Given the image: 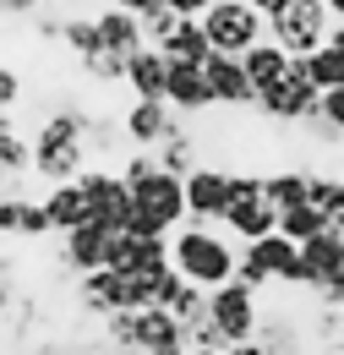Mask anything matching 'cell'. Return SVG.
Returning a JSON list of instances; mask_svg holds the SVG:
<instances>
[{"label":"cell","instance_id":"cell-1","mask_svg":"<svg viewBox=\"0 0 344 355\" xmlns=\"http://www.w3.org/2000/svg\"><path fill=\"white\" fill-rule=\"evenodd\" d=\"M235 257H241V246L214 230V224H175L170 230V268L186 279V284H197V290H218V284H230L235 279Z\"/></svg>","mask_w":344,"mask_h":355},{"label":"cell","instance_id":"cell-12","mask_svg":"<svg viewBox=\"0 0 344 355\" xmlns=\"http://www.w3.org/2000/svg\"><path fill=\"white\" fill-rule=\"evenodd\" d=\"M339 268H344V241L334 230H322L317 241L295 246V279H290V290H317V284L334 279Z\"/></svg>","mask_w":344,"mask_h":355},{"label":"cell","instance_id":"cell-3","mask_svg":"<svg viewBox=\"0 0 344 355\" xmlns=\"http://www.w3.org/2000/svg\"><path fill=\"white\" fill-rule=\"evenodd\" d=\"M235 279H241L246 290H257V295L273 290V284L290 290V279H295V241H284L279 230L262 235V241H246L241 257H235Z\"/></svg>","mask_w":344,"mask_h":355},{"label":"cell","instance_id":"cell-26","mask_svg":"<svg viewBox=\"0 0 344 355\" xmlns=\"http://www.w3.org/2000/svg\"><path fill=\"white\" fill-rule=\"evenodd\" d=\"M306 180H311V170H273V175H262V202H268L273 214L301 208L306 202Z\"/></svg>","mask_w":344,"mask_h":355},{"label":"cell","instance_id":"cell-36","mask_svg":"<svg viewBox=\"0 0 344 355\" xmlns=\"http://www.w3.org/2000/svg\"><path fill=\"white\" fill-rule=\"evenodd\" d=\"M126 230H131V235H170V230H164V224L153 219V214H142V208H131V219H126Z\"/></svg>","mask_w":344,"mask_h":355},{"label":"cell","instance_id":"cell-9","mask_svg":"<svg viewBox=\"0 0 344 355\" xmlns=\"http://www.w3.org/2000/svg\"><path fill=\"white\" fill-rule=\"evenodd\" d=\"M175 126H180V115H175L164 98H131L126 110H121V142L126 148H148L153 153Z\"/></svg>","mask_w":344,"mask_h":355},{"label":"cell","instance_id":"cell-41","mask_svg":"<svg viewBox=\"0 0 344 355\" xmlns=\"http://www.w3.org/2000/svg\"><path fill=\"white\" fill-rule=\"evenodd\" d=\"M0 11H39L33 0H0Z\"/></svg>","mask_w":344,"mask_h":355},{"label":"cell","instance_id":"cell-32","mask_svg":"<svg viewBox=\"0 0 344 355\" xmlns=\"http://www.w3.org/2000/svg\"><path fill=\"white\" fill-rule=\"evenodd\" d=\"M301 126H306V132H311V142H317V148H339V142H344V132H339V126H334V121H322L317 110L306 115Z\"/></svg>","mask_w":344,"mask_h":355},{"label":"cell","instance_id":"cell-34","mask_svg":"<svg viewBox=\"0 0 344 355\" xmlns=\"http://www.w3.org/2000/svg\"><path fill=\"white\" fill-rule=\"evenodd\" d=\"M17 104H22V77H17L11 66H0V110L17 115Z\"/></svg>","mask_w":344,"mask_h":355},{"label":"cell","instance_id":"cell-30","mask_svg":"<svg viewBox=\"0 0 344 355\" xmlns=\"http://www.w3.org/2000/svg\"><path fill=\"white\" fill-rule=\"evenodd\" d=\"M77 71H83L87 83H121V71H126V60L121 55H110V49H93V55H77Z\"/></svg>","mask_w":344,"mask_h":355},{"label":"cell","instance_id":"cell-33","mask_svg":"<svg viewBox=\"0 0 344 355\" xmlns=\"http://www.w3.org/2000/svg\"><path fill=\"white\" fill-rule=\"evenodd\" d=\"M317 115L322 121H334L344 132V88H328V93H317Z\"/></svg>","mask_w":344,"mask_h":355},{"label":"cell","instance_id":"cell-4","mask_svg":"<svg viewBox=\"0 0 344 355\" xmlns=\"http://www.w3.org/2000/svg\"><path fill=\"white\" fill-rule=\"evenodd\" d=\"M252 110H257L262 121H273V126H301L306 115L317 110V83L306 77V60H301V55L290 60V71H284L279 83H268V88L252 98Z\"/></svg>","mask_w":344,"mask_h":355},{"label":"cell","instance_id":"cell-10","mask_svg":"<svg viewBox=\"0 0 344 355\" xmlns=\"http://www.w3.org/2000/svg\"><path fill=\"white\" fill-rule=\"evenodd\" d=\"M186 175H164V170H153V175L131 180V208H142V214H153V219L164 224V230H175V224L186 219V186H180Z\"/></svg>","mask_w":344,"mask_h":355},{"label":"cell","instance_id":"cell-13","mask_svg":"<svg viewBox=\"0 0 344 355\" xmlns=\"http://www.w3.org/2000/svg\"><path fill=\"white\" fill-rule=\"evenodd\" d=\"M33 175V148H28V132L17 126L11 110H0V197L22 191V180Z\"/></svg>","mask_w":344,"mask_h":355},{"label":"cell","instance_id":"cell-37","mask_svg":"<svg viewBox=\"0 0 344 355\" xmlns=\"http://www.w3.org/2000/svg\"><path fill=\"white\" fill-rule=\"evenodd\" d=\"M214 0H164V11H175V17H203Z\"/></svg>","mask_w":344,"mask_h":355},{"label":"cell","instance_id":"cell-23","mask_svg":"<svg viewBox=\"0 0 344 355\" xmlns=\"http://www.w3.org/2000/svg\"><path fill=\"white\" fill-rule=\"evenodd\" d=\"M153 49H164V60H186V66H203V60L214 55V49H208V33H203V22H197V17H180V22H175Z\"/></svg>","mask_w":344,"mask_h":355},{"label":"cell","instance_id":"cell-28","mask_svg":"<svg viewBox=\"0 0 344 355\" xmlns=\"http://www.w3.org/2000/svg\"><path fill=\"white\" fill-rule=\"evenodd\" d=\"M301 60H306V77L317 83V93L344 88V49L339 44H317L311 55H301Z\"/></svg>","mask_w":344,"mask_h":355},{"label":"cell","instance_id":"cell-40","mask_svg":"<svg viewBox=\"0 0 344 355\" xmlns=\"http://www.w3.org/2000/svg\"><path fill=\"white\" fill-rule=\"evenodd\" d=\"M235 355H273L268 345H257V339H246V345H235Z\"/></svg>","mask_w":344,"mask_h":355},{"label":"cell","instance_id":"cell-31","mask_svg":"<svg viewBox=\"0 0 344 355\" xmlns=\"http://www.w3.org/2000/svg\"><path fill=\"white\" fill-rule=\"evenodd\" d=\"M60 44L71 55H93L98 49V22L93 17H60Z\"/></svg>","mask_w":344,"mask_h":355},{"label":"cell","instance_id":"cell-49","mask_svg":"<svg viewBox=\"0 0 344 355\" xmlns=\"http://www.w3.org/2000/svg\"><path fill=\"white\" fill-rule=\"evenodd\" d=\"M284 355H311V350H284Z\"/></svg>","mask_w":344,"mask_h":355},{"label":"cell","instance_id":"cell-39","mask_svg":"<svg viewBox=\"0 0 344 355\" xmlns=\"http://www.w3.org/2000/svg\"><path fill=\"white\" fill-rule=\"evenodd\" d=\"M246 6H252V11H257L262 22H268V17H273V11H284V6H290V0H246Z\"/></svg>","mask_w":344,"mask_h":355},{"label":"cell","instance_id":"cell-42","mask_svg":"<svg viewBox=\"0 0 344 355\" xmlns=\"http://www.w3.org/2000/svg\"><path fill=\"white\" fill-rule=\"evenodd\" d=\"M322 11H328L334 22H344V0H322Z\"/></svg>","mask_w":344,"mask_h":355},{"label":"cell","instance_id":"cell-18","mask_svg":"<svg viewBox=\"0 0 344 355\" xmlns=\"http://www.w3.org/2000/svg\"><path fill=\"white\" fill-rule=\"evenodd\" d=\"M218 224L230 230V241H241V246H246V241L273 235V230H279V214H273L262 197H230V202H224V219H218Z\"/></svg>","mask_w":344,"mask_h":355},{"label":"cell","instance_id":"cell-7","mask_svg":"<svg viewBox=\"0 0 344 355\" xmlns=\"http://www.w3.org/2000/svg\"><path fill=\"white\" fill-rule=\"evenodd\" d=\"M77 186H83V197H87V219L104 224V230H126V219H131V191H126V180L115 175V170L87 164L83 175H77Z\"/></svg>","mask_w":344,"mask_h":355},{"label":"cell","instance_id":"cell-15","mask_svg":"<svg viewBox=\"0 0 344 355\" xmlns=\"http://www.w3.org/2000/svg\"><path fill=\"white\" fill-rule=\"evenodd\" d=\"M203 83L214 93V104H230V110H252V98H257L235 55H208L203 60Z\"/></svg>","mask_w":344,"mask_h":355},{"label":"cell","instance_id":"cell-17","mask_svg":"<svg viewBox=\"0 0 344 355\" xmlns=\"http://www.w3.org/2000/svg\"><path fill=\"white\" fill-rule=\"evenodd\" d=\"M60 241V268L66 273H93V268H104V241H110V230L104 224H77V230H66V235H55Z\"/></svg>","mask_w":344,"mask_h":355},{"label":"cell","instance_id":"cell-46","mask_svg":"<svg viewBox=\"0 0 344 355\" xmlns=\"http://www.w3.org/2000/svg\"><path fill=\"white\" fill-rule=\"evenodd\" d=\"M186 355H235V350H186Z\"/></svg>","mask_w":344,"mask_h":355},{"label":"cell","instance_id":"cell-14","mask_svg":"<svg viewBox=\"0 0 344 355\" xmlns=\"http://www.w3.org/2000/svg\"><path fill=\"white\" fill-rule=\"evenodd\" d=\"M77 306L87 317H110V311H126V273L115 268H93V273H77Z\"/></svg>","mask_w":344,"mask_h":355},{"label":"cell","instance_id":"cell-6","mask_svg":"<svg viewBox=\"0 0 344 355\" xmlns=\"http://www.w3.org/2000/svg\"><path fill=\"white\" fill-rule=\"evenodd\" d=\"M208 322L224 334V345H246V339H257V322H262L257 290H246L241 279L208 290Z\"/></svg>","mask_w":344,"mask_h":355},{"label":"cell","instance_id":"cell-2","mask_svg":"<svg viewBox=\"0 0 344 355\" xmlns=\"http://www.w3.org/2000/svg\"><path fill=\"white\" fill-rule=\"evenodd\" d=\"M197 22H203V33H208V49H214V55H246L252 44L268 39V22H262L246 0H214Z\"/></svg>","mask_w":344,"mask_h":355},{"label":"cell","instance_id":"cell-8","mask_svg":"<svg viewBox=\"0 0 344 355\" xmlns=\"http://www.w3.org/2000/svg\"><path fill=\"white\" fill-rule=\"evenodd\" d=\"M186 322L170 317L164 306L131 311V355H186Z\"/></svg>","mask_w":344,"mask_h":355},{"label":"cell","instance_id":"cell-19","mask_svg":"<svg viewBox=\"0 0 344 355\" xmlns=\"http://www.w3.org/2000/svg\"><path fill=\"white\" fill-rule=\"evenodd\" d=\"M164 71H170V60H164V49L142 44L126 55V71H121V88L131 98H164Z\"/></svg>","mask_w":344,"mask_h":355},{"label":"cell","instance_id":"cell-45","mask_svg":"<svg viewBox=\"0 0 344 355\" xmlns=\"http://www.w3.org/2000/svg\"><path fill=\"white\" fill-rule=\"evenodd\" d=\"M328 230H334V235H339V241H344V208H339V214H334V219H328Z\"/></svg>","mask_w":344,"mask_h":355},{"label":"cell","instance_id":"cell-29","mask_svg":"<svg viewBox=\"0 0 344 355\" xmlns=\"http://www.w3.org/2000/svg\"><path fill=\"white\" fill-rule=\"evenodd\" d=\"M322 230H328V219H322L311 202H301V208H284V214H279V235H284V241H295V246L317 241Z\"/></svg>","mask_w":344,"mask_h":355},{"label":"cell","instance_id":"cell-44","mask_svg":"<svg viewBox=\"0 0 344 355\" xmlns=\"http://www.w3.org/2000/svg\"><path fill=\"white\" fill-rule=\"evenodd\" d=\"M328 44H339V49H344V22H334V28H328Z\"/></svg>","mask_w":344,"mask_h":355},{"label":"cell","instance_id":"cell-22","mask_svg":"<svg viewBox=\"0 0 344 355\" xmlns=\"http://www.w3.org/2000/svg\"><path fill=\"white\" fill-rule=\"evenodd\" d=\"M93 22H98V49H110V55H121V60H126L131 49L148 44V33H142V17H131V11H121V6H104Z\"/></svg>","mask_w":344,"mask_h":355},{"label":"cell","instance_id":"cell-16","mask_svg":"<svg viewBox=\"0 0 344 355\" xmlns=\"http://www.w3.org/2000/svg\"><path fill=\"white\" fill-rule=\"evenodd\" d=\"M164 104H170L175 115H203V110H214V93L203 83V66L170 60V71H164Z\"/></svg>","mask_w":344,"mask_h":355},{"label":"cell","instance_id":"cell-48","mask_svg":"<svg viewBox=\"0 0 344 355\" xmlns=\"http://www.w3.org/2000/svg\"><path fill=\"white\" fill-rule=\"evenodd\" d=\"M33 6H60V0H33Z\"/></svg>","mask_w":344,"mask_h":355},{"label":"cell","instance_id":"cell-27","mask_svg":"<svg viewBox=\"0 0 344 355\" xmlns=\"http://www.w3.org/2000/svg\"><path fill=\"white\" fill-rule=\"evenodd\" d=\"M306 202L322 214V219H334L344 208V170H311L306 180Z\"/></svg>","mask_w":344,"mask_h":355},{"label":"cell","instance_id":"cell-11","mask_svg":"<svg viewBox=\"0 0 344 355\" xmlns=\"http://www.w3.org/2000/svg\"><path fill=\"white\" fill-rule=\"evenodd\" d=\"M180 186H186V219H197V224H218V219H224V202H230V170L197 164Z\"/></svg>","mask_w":344,"mask_h":355},{"label":"cell","instance_id":"cell-5","mask_svg":"<svg viewBox=\"0 0 344 355\" xmlns=\"http://www.w3.org/2000/svg\"><path fill=\"white\" fill-rule=\"evenodd\" d=\"M328 28H334V17L322 11V0H290L284 11L268 17V39L284 49L290 60H295V55H311L317 44H328Z\"/></svg>","mask_w":344,"mask_h":355},{"label":"cell","instance_id":"cell-24","mask_svg":"<svg viewBox=\"0 0 344 355\" xmlns=\"http://www.w3.org/2000/svg\"><path fill=\"white\" fill-rule=\"evenodd\" d=\"M241 60V71H246V83H252V93H262L268 83H279L284 71H290V55L273 44V39H262V44H252L246 55H235Z\"/></svg>","mask_w":344,"mask_h":355},{"label":"cell","instance_id":"cell-35","mask_svg":"<svg viewBox=\"0 0 344 355\" xmlns=\"http://www.w3.org/2000/svg\"><path fill=\"white\" fill-rule=\"evenodd\" d=\"M17 306V263L11 257H0V317Z\"/></svg>","mask_w":344,"mask_h":355},{"label":"cell","instance_id":"cell-20","mask_svg":"<svg viewBox=\"0 0 344 355\" xmlns=\"http://www.w3.org/2000/svg\"><path fill=\"white\" fill-rule=\"evenodd\" d=\"M0 235H11V241H44V235H49V219H44L39 197H28V191L0 197Z\"/></svg>","mask_w":344,"mask_h":355},{"label":"cell","instance_id":"cell-25","mask_svg":"<svg viewBox=\"0 0 344 355\" xmlns=\"http://www.w3.org/2000/svg\"><path fill=\"white\" fill-rule=\"evenodd\" d=\"M153 159H159V170H164V175H191V170L203 164V153H197V137L186 132V121H180V126H175V132L164 137L159 148H153Z\"/></svg>","mask_w":344,"mask_h":355},{"label":"cell","instance_id":"cell-47","mask_svg":"<svg viewBox=\"0 0 344 355\" xmlns=\"http://www.w3.org/2000/svg\"><path fill=\"white\" fill-rule=\"evenodd\" d=\"M334 311H339V328H344V301H339V306H334Z\"/></svg>","mask_w":344,"mask_h":355},{"label":"cell","instance_id":"cell-43","mask_svg":"<svg viewBox=\"0 0 344 355\" xmlns=\"http://www.w3.org/2000/svg\"><path fill=\"white\" fill-rule=\"evenodd\" d=\"M317 355H344V334H339V339H328V345H322Z\"/></svg>","mask_w":344,"mask_h":355},{"label":"cell","instance_id":"cell-38","mask_svg":"<svg viewBox=\"0 0 344 355\" xmlns=\"http://www.w3.org/2000/svg\"><path fill=\"white\" fill-rule=\"evenodd\" d=\"M115 6H121V11H131V17H142V22H148L153 11H164V0H115Z\"/></svg>","mask_w":344,"mask_h":355},{"label":"cell","instance_id":"cell-21","mask_svg":"<svg viewBox=\"0 0 344 355\" xmlns=\"http://www.w3.org/2000/svg\"><path fill=\"white\" fill-rule=\"evenodd\" d=\"M39 208H44V219H49V235H66V230L87 224V197H83L77 180H66V186H44Z\"/></svg>","mask_w":344,"mask_h":355}]
</instances>
